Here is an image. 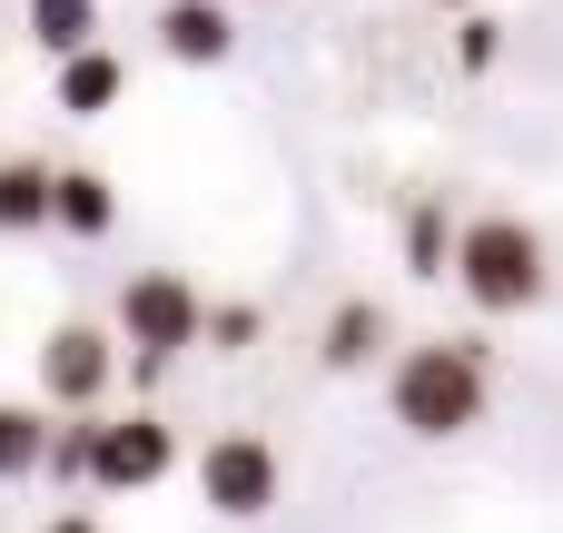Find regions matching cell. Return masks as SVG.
Masks as SVG:
<instances>
[{"label": "cell", "mask_w": 563, "mask_h": 533, "mask_svg": "<svg viewBox=\"0 0 563 533\" xmlns=\"http://www.w3.org/2000/svg\"><path fill=\"white\" fill-rule=\"evenodd\" d=\"M386 406H396V425H406L416 445H455V435L485 425V406H495V366H485V346L426 336V346H406V356L386 366Z\"/></svg>", "instance_id": "1"}, {"label": "cell", "mask_w": 563, "mask_h": 533, "mask_svg": "<svg viewBox=\"0 0 563 533\" xmlns=\"http://www.w3.org/2000/svg\"><path fill=\"white\" fill-rule=\"evenodd\" d=\"M455 287H465L475 317H525V307H544V287H554V257H544V237H534L525 218L475 208V218L455 227Z\"/></svg>", "instance_id": "2"}, {"label": "cell", "mask_w": 563, "mask_h": 533, "mask_svg": "<svg viewBox=\"0 0 563 533\" xmlns=\"http://www.w3.org/2000/svg\"><path fill=\"white\" fill-rule=\"evenodd\" d=\"M277 495H287V465H277V445L267 435H218L208 455H198V504L208 514H228V524H257V514H277Z\"/></svg>", "instance_id": "3"}, {"label": "cell", "mask_w": 563, "mask_h": 533, "mask_svg": "<svg viewBox=\"0 0 563 533\" xmlns=\"http://www.w3.org/2000/svg\"><path fill=\"white\" fill-rule=\"evenodd\" d=\"M119 336H129V346H158V356H188V346L208 336V297H198L178 267H139V277L119 287Z\"/></svg>", "instance_id": "4"}, {"label": "cell", "mask_w": 563, "mask_h": 533, "mask_svg": "<svg viewBox=\"0 0 563 533\" xmlns=\"http://www.w3.org/2000/svg\"><path fill=\"white\" fill-rule=\"evenodd\" d=\"M109 386H119L109 326H89V317H59V326L40 336V396H49L59 415H99V406H109Z\"/></svg>", "instance_id": "5"}, {"label": "cell", "mask_w": 563, "mask_h": 533, "mask_svg": "<svg viewBox=\"0 0 563 533\" xmlns=\"http://www.w3.org/2000/svg\"><path fill=\"white\" fill-rule=\"evenodd\" d=\"M168 465H178L168 415H99V465H89L99 495H148V485H168Z\"/></svg>", "instance_id": "6"}, {"label": "cell", "mask_w": 563, "mask_h": 533, "mask_svg": "<svg viewBox=\"0 0 563 533\" xmlns=\"http://www.w3.org/2000/svg\"><path fill=\"white\" fill-rule=\"evenodd\" d=\"M158 49L178 69H218L238 49V10L228 0H158Z\"/></svg>", "instance_id": "7"}, {"label": "cell", "mask_w": 563, "mask_h": 533, "mask_svg": "<svg viewBox=\"0 0 563 533\" xmlns=\"http://www.w3.org/2000/svg\"><path fill=\"white\" fill-rule=\"evenodd\" d=\"M376 356H386V307H376V297H346V307L317 326V366H327V376H366Z\"/></svg>", "instance_id": "8"}, {"label": "cell", "mask_w": 563, "mask_h": 533, "mask_svg": "<svg viewBox=\"0 0 563 533\" xmlns=\"http://www.w3.org/2000/svg\"><path fill=\"white\" fill-rule=\"evenodd\" d=\"M119 89H129V69H119V49H99V40H89V49H69V59H59V79H49V99H59L69 119H109V109H119Z\"/></svg>", "instance_id": "9"}, {"label": "cell", "mask_w": 563, "mask_h": 533, "mask_svg": "<svg viewBox=\"0 0 563 533\" xmlns=\"http://www.w3.org/2000/svg\"><path fill=\"white\" fill-rule=\"evenodd\" d=\"M49 227L79 237V247H99V237L119 227V188H109L99 168H59V188H49Z\"/></svg>", "instance_id": "10"}, {"label": "cell", "mask_w": 563, "mask_h": 533, "mask_svg": "<svg viewBox=\"0 0 563 533\" xmlns=\"http://www.w3.org/2000/svg\"><path fill=\"white\" fill-rule=\"evenodd\" d=\"M455 227H465V218H445V198H416V208L396 218L406 277H455Z\"/></svg>", "instance_id": "11"}, {"label": "cell", "mask_w": 563, "mask_h": 533, "mask_svg": "<svg viewBox=\"0 0 563 533\" xmlns=\"http://www.w3.org/2000/svg\"><path fill=\"white\" fill-rule=\"evenodd\" d=\"M49 188H59V168H40V158H0V237L49 227Z\"/></svg>", "instance_id": "12"}, {"label": "cell", "mask_w": 563, "mask_h": 533, "mask_svg": "<svg viewBox=\"0 0 563 533\" xmlns=\"http://www.w3.org/2000/svg\"><path fill=\"white\" fill-rule=\"evenodd\" d=\"M49 415H59V406H10V396H0V485H20V475L49 465Z\"/></svg>", "instance_id": "13"}, {"label": "cell", "mask_w": 563, "mask_h": 533, "mask_svg": "<svg viewBox=\"0 0 563 533\" xmlns=\"http://www.w3.org/2000/svg\"><path fill=\"white\" fill-rule=\"evenodd\" d=\"M20 20H30V40H40L49 59H69V49L99 40V0H20Z\"/></svg>", "instance_id": "14"}, {"label": "cell", "mask_w": 563, "mask_h": 533, "mask_svg": "<svg viewBox=\"0 0 563 533\" xmlns=\"http://www.w3.org/2000/svg\"><path fill=\"white\" fill-rule=\"evenodd\" d=\"M89 465H99V415H59V425H49V465H40V475L89 485Z\"/></svg>", "instance_id": "15"}, {"label": "cell", "mask_w": 563, "mask_h": 533, "mask_svg": "<svg viewBox=\"0 0 563 533\" xmlns=\"http://www.w3.org/2000/svg\"><path fill=\"white\" fill-rule=\"evenodd\" d=\"M257 336H267V307H257V297H228V307H208V336H198V346H218V356H247Z\"/></svg>", "instance_id": "16"}, {"label": "cell", "mask_w": 563, "mask_h": 533, "mask_svg": "<svg viewBox=\"0 0 563 533\" xmlns=\"http://www.w3.org/2000/svg\"><path fill=\"white\" fill-rule=\"evenodd\" d=\"M505 59V30H495V10H455V69L465 79H485Z\"/></svg>", "instance_id": "17"}, {"label": "cell", "mask_w": 563, "mask_h": 533, "mask_svg": "<svg viewBox=\"0 0 563 533\" xmlns=\"http://www.w3.org/2000/svg\"><path fill=\"white\" fill-rule=\"evenodd\" d=\"M40 533H109V524H99V514H49Z\"/></svg>", "instance_id": "18"}, {"label": "cell", "mask_w": 563, "mask_h": 533, "mask_svg": "<svg viewBox=\"0 0 563 533\" xmlns=\"http://www.w3.org/2000/svg\"><path fill=\"white\" fill-rule=\"evenodd\" d=\"M435 10H485V0H435Z\"/></svg>", "instance_id": "19"}]
</instances>
